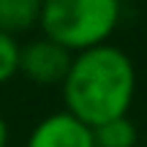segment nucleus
I'll return each instance as SVG.
<instances>
[{
    "label": "nucleus",
    "instance_id": "3",
    "mask_svg": "<svg viewBox=\"0 0 147 147\" xmlns=\"http://www.w3.org/2000/svg\"><path fill=\"white\" fill-rule=\"evenodd\" d=\"M74 52L60 47L52 38H36V41L19 47V74H25L36 84H63L71 68Z\"/></svg>",
    "mask_w": 147,
    "mask_h": 147
},
{
    "label": "nucleus",
    "instance_id": "1",
    "mask_svg": "<svg viewBox=\"0 0 147 147\" xmlns=\"http://www.w3.org/2000/svg\"><path fill=\"white\" fill-rule=\"evenodd\" d=\"M60 87L65 112L95 128L128 115L136 98V68L120 47L106 41L74 55Z\"/></svg>",
    "mask_w": 147,
    "mask_h": 147
},
{
    "label": "nucleus",
    "instance_id": "4",
    "mask_svg": "<svg viewBox=\"0 0 147 147\" xmlns=\"http://www.w3.org/2000/svg\"><path fill=\"white\" fill-rule=\"evenodd\" d=\"M27 147H95V142H93V128L63 109L55 115H47L33 128Z\"/></svg>",
    "mask_w": 147,
    "mask_h": 147
},
{
    "label": "nucleus",
    "instance_id": "9",
    "mask_svg": "<svg viewBox=\"0 0 147 147\" xmlns=\"http://www.w3.org/2000/svg\"><path fill=\"white\" fill-rule=\"evenodd\" d=\"M117 3H128V0H117Z\"/></svg>",
    "mask_w": 147,
    "mask_h": 147
},
{
    "label": "nucleus",
    "instance_id": "7",
    "mask_svg": "<svg viewBox=\"0 0 147 147\" xmlns=\"http://www.w3.org/2000/svg\"><path fill=\"white\" fill-rule=\"evenodd\" d=\"M19 74V44L14 36L0 30V84L11 82Z\"/></svg>",
    "mask_w": 147,
    "mask_h": 147
},
{
    "label": "nucleus",
    "instance_id": "8",
    "mask_svg": "<svg viewBox=\"0 0 147 147\" xmlns=\"http://www.w3.org/2000/svg\"><path fill=\"white\" fill-rule=\"evenodd\" d=\"M0 147H8V123L0 115Z\"/></svg>",
    "mask_w": 147,
    "mask_h": 147
},
{
    "label": "nucleus",
    "instance_id": "5",
    "mask_svg": "<svg viewBox=\"0 0 147 147\" xmlns=\"http://www.w3.org/2000/svg\"><path fill=\"white\" fill-rule=\"evenodd\" d=\"M41 8L44 0H0V30L14 38L33 30L41 19Z\"/></svg>",
    "mask_w": 147,
    "mask_h": 147
},
{
    "label": "nucleus",
    "instance_id": "6",
    "mask_svg": "<svg viewBox=\"0 0 147 147\" xmlns=\"http://www.w3.org/2000/svg\"><path fill=\"white\" fill-rule=\"evenodd\" d=\"M139 139L136 125L131 123V117L123 115L115 120H106L101 125L93 128V142L95 147H134Z\"/></svg>",
    "mask_w": 147,
    "mask_h": 147
},
{
    "label": "nucleus",
    "instance_id": "2",
    "mask_svg": "<svg viewBox=\"0 0 147 147\" xmlns=\"http://www.w3.org/2000/svg\"><path fill=\"white\" fill-rule=\"evenodd\" d=\"M120 5L117 0H44L38 27L76 55L109 41L120 25Z\"/></svg>",
    "mask_w": 147,
    "mask_h": 147
}]
</instances>
